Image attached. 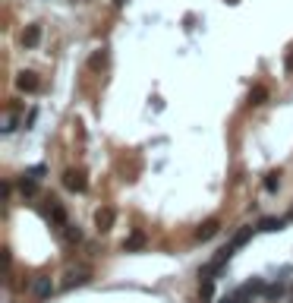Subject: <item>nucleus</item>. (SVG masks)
<instances>
[{
  "instance_id": "obj_1",
  "label": "nucleus",
  "mask_w": 293,
  "mask_h": 303,
  "mask_svg": "<svg viewBox=\"0 0 293 303\" xmlns=\"http://www.w3.org/2000/svg\"><path fill=\"white\" fill-rule=\"evenodd\" d=\"M63 186H66V190H73V193H85V174H82V171H66L63 174Z\"/></svg>"
},
{
  "instance_id": "obj_2",
  "label": "nucleus",
  "mask_w": 293,
  "mask_h": 303,
  "mask_svg": "<svg viewBox=\"0 0 293 303\" xmlns=\"http://www.w3.org/2000/svg\"><path fill=\"white\" fill-rule=\"evenodd\" d=\"M54 294V281H51V278H35V281H32V297L35 300H48Z\"/></svg>"
},
{
  "instance_id": "obj_3",
  "label": "nucleus",
  "mask_w": 293,
  "mask_h": 303,
  "mask_svg": "<svg viewBox=\"0 0 293 303\" xmlns=\"http://www.w3.org/2000/svg\"><path fill=\"white\" fill-rule=\"evenodd\" d=\"M16 89L19 92H38L41 89V79L35 76V73H19L16 76Z\"/></svg>"
},
{
  "instance_id": "obj_4",
  "label": "nucleus",
  "mask_w": 293,
  "mask_h": 303,
  "mask_svg": "<svg viewBox=\"0 0 293 303\" xmlns=\"http://www.w3.org/2000/svg\"><path fill=\"white\" fill-rule=\"evenodd\" d=\"M114 221H117V212H114V208H108V205L95 212V224H98V231H111Z\"/></svg>"
},
{
  "instance_id": "obj_5",
  "label": "nucleus",
  "mask_w": 293,
  "mask_h": 303,
  "mask_svg": "<svg viewBox=\"0 0 293 303\" xmlns=\"http://www.w3.org/2000/svg\"><path fill=\"white\" fill-rule=\"evenodd\" d=\"M218 231H221V221H218V218H212V221H205V224L196 231V240H212V237L218 234Z\"/></svg>"
},
{
  "instance_id": "obj_6",
  "label": "nucleus",
  "mask_w": 293,
  "mask_h": 303,
  "mask_svg": "<svg viewBox=\"0 0 293 303\" xmlns=\"http://www.w3.org/2000/svg\"><path fill=\"white\" fill-rule=\"evenodd\" d=\"M22 44H26V48H38L41 44V26H26V32H22Z\"/></svg>"
},
{
  "instance_id": "obj_7",
  "label": "nucleus",
  "mask_w": 293,
  "mask_h": 303,
  "mask_svg": "<svg viewBox=\"0 0 293 303\" xmlns=\"http://www.w3.org/2000/svg\"><path fill=\"white\" fill-rule=\"evenodd\" d=\"M88 278H91V272H85V269H82V272H69V275H66V281H63V287H73V284H85Z\"/></svg>"
},
{
  "instance_id": "obj_8",
  "label": "nucleus",
  "mask_w": 293,
  "mask_h": 303,
  "mask_svg": "<svg viewBox=\"0 0 293 303\" xmlns=\"http://www.w3.org/2000/svg\"><path fill=\"white\" fill-rule=\"evenodd\" d=\"M265 193H277V186H280V171H271V174H265Z\"/></svg>"
},
{
  "instance_id": "obj_9",
  "label": "nucleus",
  "mask_w": 293,
  "mask_h": 303,
  "mask_svg": "<svg viewBox=\"0 0 293 303\" xmlns=\"http://www.w3.org/2000/svg\"><path fill=\"white\" fill-rule=\"evenodd\" d=\"M265 101H268V89L265 86H255L249 92V104H265Z\"/></svg>"
},
{
  "instance_id": "obj_10",
  "label": "nucleus",
  "mask_w": 293,
  "mask_h": 303,
  "mask_svg": "<svg viewBox=\"0 0 293 303\" xmlns=\"http://www.w3.org/2000/svg\"><path fill=\"white\" fill-rule=\"evenodd\" d=\"M280 228H284V221H280V218H262L259 221V231H280Z\"/></svg>"
},
{
  "instance_id": "obj_11",
  "label": "nucleus",
  "mask_w": 293,
  "mask_h": 303,
  "mask_svg": "<svg viewBox=\"0 0 293 303\" xmlns=\"http://www.w3.org/2000/svg\"><path fill=\"white\" fill-rule=\"evenodd\" d=\"M19 190H22V193H29V196H32L35 190H38V186H35V177H32V174H22V180H19Z\"/></svg>"
},
{
  "instance_id": "obj_12",
  "label": "nucleus",
  "mask_w": 293,
  "mask_h": 303,
  "mask_svg": "<svg viewBox=\"0 0 293 303\" xmlns=\"http://www.w3.org/2000/svg\"><path fill=\"white\" fill-rule=\"evenodd\" d=\"M63 228H66L63 234H66V240H69V243H79V240H82V231H79L76 224H63Z\"/></svg>"
},
{
  "instance_id": "obj_13",
  "label": "nucleus",
  "mask_w": 293,
  "mask_h": 303,
  "mask_svg": "<svg viewBox=\"0 0 293 303\" xmlns=\"http://www.w3.org/2000/svg\"><path fill=\"white\" fill-rule=\"evenodd\" d=\"M249 234H252V228H243V231H237V237H233V247H243V243L249 240Z\"/></svg>"
},
{
  "instance_id": "obj_14",
  "label": "nucleus",
  "mask_w": 293,
  "mask_h": 303,
  "mask_svg": "<svg viewBox=\"0 0 293 303\" xmlns=\"http://www.w3.org/2000/svg\"><path fill=\"white\" fill-rule=\"evenodd\" d=\"M142 243H145V237H142V234H136V237H130V240L123 243V250H136V247H142Z\"/></svg>"
},
{
  "instance_id": "obj_15",
  "label": "nucleus",
  "mask_w": 293,
  "mask_h": 303,
  "mask_svg": "<svg viewBox=\"0 0 293 303\" xmlns=\"http://www.w3.org/2000/svg\"><path fill=\"white\" fill-rule=\"evenodd\" d=\"M280 294H284V287H280V284H271V287H265V297H268V300H277Z\"/></svg>"
},
{
  "instance_id": "obj_16",
  "label": "nucleus",
  "mask_w": 293,
  "mask_h": 303,
  "mask_svg": "<svg viewBox=\"0 0 293 303\" xmlns=\"http://www.w3.org/2000/svg\"><path fill=\"white\" fill-rule=\"evenodd\" d=\"M26 174H32V177H44V174H48V168H44V165H35V168H29Z\"/></svg>"
},
{
  "instance_id": "obj_17",
  "label": "nucleus",
  "mask_w": 293,
  "mask_h": 303,
  "mask_svg": "<svg viewBox=\"0 0 293 303\" xmlns=\"http://www.w3.org/2000/svg\"><path fill=\"white\" fill-rule=\"evenodd\" d=\"M101 63H104V51H98V54H95V57L88 60V66H91V69H98Z\"/></svg>"
},
{
  "instance_id": "obj_18",
  "label": "nucleus",
  "mask_w": 293,
  "mask_h": 303,
  "mask_svg": "<svg viewBox=\"0 0 293 303\" xmlns=\"http://www.w3.org/2000/svg\"><path fill=\"white\" fill-rule=\"evenodd\" d=\"M221 303H237V300H233V297H224V300H221Z\"/></svg>"
},
{
  "instance_id": "obj_19",
  "label": "nucleus",
  "mask_w": 293,
  "mask_h": 303,
  "mask_svg": "<svg viewBox=\"0 0 293 303\" xmlns=\"http://www.w3.org/2000/svg\"><path fill=\"white\" fill-rule=\"evenodd\" d=\"M114 4H117V7H123V4H126V0H114Z\"/></svg>"
},
{
  "instance_id": "obj_20",
  "label": "nucleus",
  "mask_w": 293,
  "mask_h": 303,
  "mask_svg": "<svg viewBox=\"0 0 293 303\" xmlns=\"http://www.w3.org/2000/svg\"><path fill=\"white\" fill-rule=\"evenodd\" d=\"M287 303H293V300H287Z\"/></svg>"
}]
</instances>
